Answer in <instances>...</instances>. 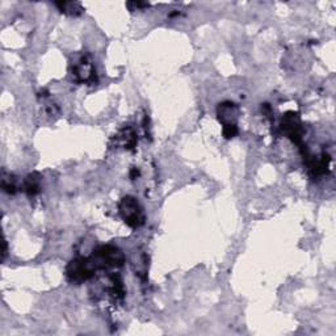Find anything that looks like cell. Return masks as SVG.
Returning a JSON list of instances; mask_svg holds the SVG:
<instances>
[{
  "label": "cell",
  "instance_id": "obj_7",
  "mask_svg": "<svg viewBox=\"0 0 336 336\" xmlns=\"http://www.w3.org/2000/svg\"><path fill=\"white\" fill-rule=\"evenodd\" d=\"M238 133V129H236L235 124H229L223 126V136L226 138H234V136H236Z\"/></svg>",
  "mask_w": 336,
  "mask_h": 336
},
{
  "label": "cell",
  "instance_id": "obj_5",
  "mask_svg": "<svg viewBox=\"0 0 336 336\" xmlns=\"http://www.w3.org/2000/svg\"><path fill=\"white\" fill-rule=\"evenodd\" d=\"M55 6L61 9L62 12L69 13V15H79L83 11L82 4L74 3V2H63V3H57Z\"/></svg>",
  "mask_w": 336,
  "mask_h": 336
},
{
  "label": "cell",
  "instance_id": "obj_2",
  "mask_svg": "<svg viewBox=\"0 0 336 336\" xmlns=\"http://www.w3.org/2000/svg\"><path fill=\"white\" fill-rule=\"evenodd\" d=\"M96 264L91 259L76 258L67 265V277L73 282H83L94 275Z\"/></svg>",
  "mask_w": 336,
  "mask_h": 336
},
{
  "label": "cell",
  "instance_id": "obj_4",
  "mask_svg": "<svg viewBox=\"0 0 336 336\" xmlns=\"http://www.w3.org/2000/svg\"><path fill=\"white\" fill-rule=\"evenodd\" d=\"M94 66L87 57H82L74 64V75L79 82H89L94 78Z\"/></svg>",
  "mask_w": 336,
  "mask_h": 336
},
{
  "label": "cell",
  "instance_id": "obj_8",
  "mask_svg": "<svg viewBox=\"0 0 336 336\" xmlns=\"http://www.w3.org/2000/svg\"><path fill=\"white\" fill-rule=\"evenodd\" d=\"M130 11H136V9H141V8H146V7H149L147 3H141V2H130V3L126 4Z\"/></svg>",
  "mask_w": 336,
  "mask_h": 336
},
{
  "label": "cell",
  "instance_id": "obj_6",
  "mask_svg": "<svg viewBox=\"0 0 336 336\" xmlns=\"http://www.w3.org/2000/svg\"><path fill=\"white\" fill-rule=\"evenodd\" d=\"M25 191L29 194H36L39 191V177L36 173H32L25 179Z\"/></svg>",
  "mask_w": 336,
  "mask_h": 336
},
{
  "label": "cell",
  "instance_id": "obj_3",
  "mask_svg": "<svg viewBox=\"0 0 336 336\" xmlns=\"http://www.w3.org/2000/svg\"><path fill=\"white\" fill-rule=\"evenodd\" d=\"M94 261L96 265L101 264V266H121L125 261V256L117 247L103 245L94 254Z\"/></svg>",
  "mask_w": 336,
  "mask_h": 336
},
{
  "label": "cell",
  "instance_id": "obj_1",
  "mask_svg": "<svg viewBox=\"0 0 336 336\" xmlns=\"http://www.w3.org/2000/svg\"><path fill=\"white\" fill-rule=\"evenodd\" d=\"M120 214H121L122 219L131 227L141 226L145 221L142 208L137 203L136 198L130 196L122 198L121 204H120Z\"/></svg>",
  "mask_w": 336,
  "mask_h": 336
}]
</instances>
